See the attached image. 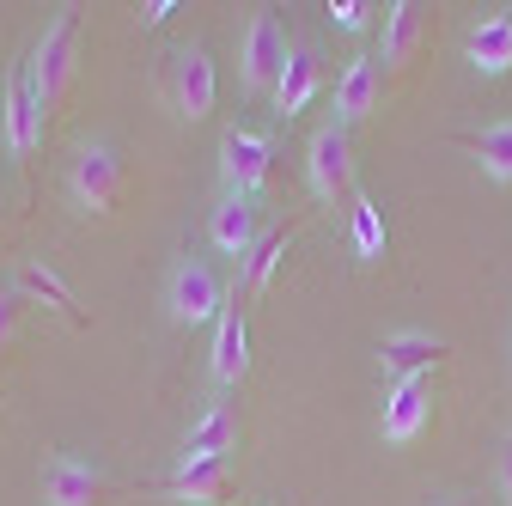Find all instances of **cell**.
<instances>
[{
	"mask_svg": "<svg viewBox=\"0 0 512 506\" xmlns=\"http://www.w3.org/2000/svg\"><path fill=\"white\" fill-rule=\"evenodd\" d=\"M384 98V68H378V55H354L348 61V74L336 80V122L342 129H354V122H366Z\"/></svg>",
	"mask_w": 512,
	"mask_h": 506,
	"instance_id": "9a60e30c",
	"label": "cell"
},
{
	"mask_svg": "<svg viewBox=\"0 0 512 506\" xmlns=\"http://www.w3.org/2000/svg\"><path fill=\"white\" fill-rule=\"evenodd\" d=\"M330 13H336L342 31H366V25H372V7H366V0H342V7H330Z\"/></svg>",
	"mask_w": 512,
	"mask_h": 506,
	"instance_id": "d4e9b609",
	"label": "cell"
},
{
	"mask_svg": "<svg viewBox=\"0 0 512 506\" xmlns=\"http://www.w3.org/2000/svg\"><path fill=\"white\" fill-rule=\"evenodd\" d=\"M19 318H25V287H19V281H0V354L13 348Z\"/></svg>",
	"mask_w": 512,
	"mask_h": 506,
	"instance_id": "cb8c5ba5",
	"label": "cell"
},
{
	"mask_svg": "<svg viewBox=\"0 0 512 506\" xmlns=\"http://www.w3.org/2000/svg\"><path fill=\"white\" fill-rule=\"evenodd\" d=\"M232 452H238V409L232 403H208L202 421L183 433L177 464H214V458H232Z\"/></svg>",
	"mask_w": 512,
	"mask_h": 506,
	"instance_id": "5bb4252c",
	"label": "cell"
},
{
	"mask_svg": "<svg viewBox=\"0 0 512 506\" xmlns=\"http://www.w3.org/2000/svg\"><path fill=\"white\" fill-rule=\"evenodd\" d=\"M74 7H61L49 25H43V37H37V49H31V92H37V110H43V122L61 110V98H68V80H74Z\"/></svg>",
	"mask_w": 512,
	"mask_h": 506,
	"instance_id": "6da1fadb",
	"label": "cell"
},
{
	"mask_svg": "<svg viewBox=\"0 0 512 506\" xmlns=\"http://www.w3.org/2000/svg\"><path fill=\"white\" fill-rule=\"evenodd\" d=\"M19 287H25V293H37V299H49V305L61 311V318H80V311H74V293H68V281H61L49 263H37V257H31V263L19 269Z\"/></svg>",
	"mask_w": 512,
	"mask_h": 506,
	"instance_id": "603a6c76",
	"label": "cell"
},
{
	"mask_svg": "<svg viewBox=\"0 0 512 506\" xmlns=\"http://www.w3.org/2000/svg\"><path fill=\"white\" fill-rule=\"evenodd\" d=\"M171 104H177L183 122H202L214 110V55L202 43L171 49Z\"/></svg>",
	"mask_w": 512,
	"mask_h": 506,
	"instance_id": "ba28073f",
	"label": "cell"
},
{
	"mask_svg": "<svg viewBox=\"0 0 512 506\" xmlns=\"http://www.w3.org/2000/svg\"><path fill=\"white\" fill-rule=\"evenodd\" d=\"M116 196H122V159H116V147L86 141L74 153V165H68V202L86 220H110L116 214Z\"/></svg>",
	"mask_w": 512,
	"mask_h": 506,
	"instance_id": "277c9868",
	"label": "cell"
},
{
	"mask_svg": "<svg viewBox=\"0 0 512 506\" xmlns=\"http://www.w3.org/2000/svg\"><path fill=\"white\" fill-rule=\"evenodd\" d=\"M165 13H177V7H171V0H153V7H141V25H159Z\"/></svg>",
	"mask_w": 512,
	"mask_h": 506,
	"instance_id": "4316f807",
	"label": "cell"
},
{
	"mask_svg": "<svg viewBox=\"0 0 512 506\" xmlns=\"http://www.w3.org/2000/svg\"><path fill=\"white\" fill-rule=\"evenodd\" d=\"M433 506H464V494H439V500H433Z\"/></svg>",
	"mask_w": 512,
	"mask_h": 506,
	"instance_id": "83f0119b",
	"label": "cell"
},
{
	"mask_svg": "<svg viewBox=\"0 0 512 506\" xmlns=\"http://www.w3.org/2000/svg\"><path fill=\"white\" fill-rule=\"evenodd\" d=\"M445 360V336L433 330H391L378 342V372H384V391L409 385V378H433V366Z\"/></svg>",
	"mask_w": 512,
	"mask_h": 506,
	"instance_id": "52a82bcc",
	"label": "cell"
},
{
	"mask_svg": "<svg viewBox=\"0 0 512 506\" xmlns=\"http://www.w3.org/2000/svg\"><path fill=\"white\" fill-rule=\"evenodd\" d=\"M470 159L482 165V177L488 183H512V116L506 122H488V129L482 135H470Z\"/></svg>",
	"mask_w": 512,
	"mask_h": 506,
	"instance_id": "44dd1931",
	"label": "cell"
},
{
	"mask_svg": "<svg viewBox=\"0 0 512 506\" xmlns=\"http://www.w3.org/2000/svg\"><path fill=\"white\" fill-rule=\"evenodd\" d=\"M226 488H232V458L177 464L171 482H165V500H177V506H226Z\"/></svg>",
	"mask_w": 512,
	"mask_h": 506,
	"instance_id": "2e32d148",
	"label": "cell"
},
{
	"mask_svg": "<svg viewBox=\"0 0 512 506\" xmlns=\"http://www.w3.org/2000/svg\"><path fill=\"white\" fill-rule=\"evenodd\" d=\"M494 482H500V500L512 506V433L500 439V470H494Z\"/></svg>",
	"mask_w": 512,
	"mask_h": 506,
	"instance_id": "484cf974",
	"label": "cell"
},
{
	"mask_svg": "<svg viewBox=\"0 0 512 506\" xmlns=\"http://www.w3.org/2000/svg\"><path fill=\"white\" fill-rule=\"evenodd\" d=\"M317 86H324V74H317V55H311V49H293V55H287V68H281V80H275V98H269L275 116L293 122V116L317 98Z\"/></svg>",
	"mask_w": 512,
	"mask_h": 506,
	"instance_id": "ac0fdd59",
	"label": "cell"
},
{
	"mask_svg": "<svg viewBox=\"0 0 512 506\" xmlns=\"http://www.w3.org/2000/svg\"><path fill=\"white\" fill-rule=\"evenodd\" d=\"M421 31H427V19H421V7L415 0H397V7H384V68H409V55L421 49Z\"/></svg>",
	"mask_w": 512,
	"mask_h": 506,
	"instance_id": "d6986e66",
	"label": "cell"
},
{
	"mask_svg": "<svg viewBox=\"0 0 512 506\" xmlns=\"http://www.w3.org/2000/svg\"><path fill=\"white\" fill-rule=\"evenodd\" d=\"M305 183H311V196L317 202H348L354 196V141L342 122H324L311 141H305Z\"/></svg>",
	"mask_w": 512,
	"mask_h": 506,
	"instance_id": "5b68a950",
	"label": "cell"
},
{
	"mask_svg": "<svg viewBox=\"0 0 512 506\" xmlns=\"http://www.w3.org/2000/svg\"><path fill=\"white\" fill-rule=\"evenodd\" d=\"M220 275L208 269V257H177L171 275H165V318L177 330H202V324H220Z\"/></svg>",
	"mask_w": 512,
	"mask_h": 506,
	"instance_id": "7a4b0ae2",
	"label": "cell"
},
{
	"mask_svg": "<svg viewBox=\"0 0 512 506\" xmlns=\"http://www.w3.org/2000/svg\"><path fill=\"white\" fill-rule=\"evenodd\" d=\"M244 372H250V324H244V305L232 299L220 311V324H214V348H208V378L220 391L244 385Z\"/></svg>",
	"mask_w": 512,
	"mask_h": 506,
	"instance_id": "7c38bea8",
	"label": "cell"
},
{
	"mask_svg": "<svg viewBox=\"0 0 512 506\" xmlns=\"http://www.w3.org/2000/svg\"><path fill=\"white\" fill-rule=\"evenodd\" d=\"M287 55H293V43H287L281 19L275 13H250V25L238 37V86L250 98H275V80L287 68Z\"/></svg>",
	"mask_w": 512,
	"mask_h": 506,
	"instance_id": "3957f363",
	"label": "cell"
},
{
	"mask_svg": "<svg viewBox=\"0 0 512 506\" xmlns=\"http://www.w3.org/2000/svg\"><path fill=\"white\" fill-rule=\"evenodd\" d=\"M269 171H275V141L256 135V129H226L220 135V183L232 196H263L269 189Z\"/></svg>",
	"mask_w": 512,
	"mask_h": 506,
	"instance_id": "8992f818",
	"label": "cell"
},
{
	"mask_svg": "<svg viewBox=\"0 0 512 506\" xmlns=\"http://www.w3.org/2000/svg\"><path fill=\"white\" fill-rule=\"evenodd\" d=\"M208 244L244 269V257L263 244V238H256V202H250V196H232V189H220V202L208 208Z\"/></svg>",
	"mask_w": 512,
	"mask_h": 506,
	"instance_id": "8fae6325",
	"label": "cell"
},
{
	"mask_svg": "<svg viewBox=\"0 0 512 506\" xmlns=\"http://www.w3.org/2000/svg\"><path fill=\"white\" fill-rule=\"evenodd\" d=\"M384 214H378V202L372 196H354V257L360 263H384Z\"/></svg>",
	"mask_w": 512,
	"mask_h": 506,
	"instance_id": "7402d4cb",
	"label": "cell"
},
{
	"mask_svg": "<svg viewBox=\"0 0 512 506\" xmlns=\"http://www.w3.org/2000/svg\"><path fill=\"white\" fill-rule=\"evenodd\" d=\"M0 220H7V196H0Z\"/></svg>",
	"mask_w": 512,
	"mask_h": 506,
	"instance_id": "f1b7e54d",
	"label": "cell"
},
{
	"mask_svg": "<svg viewBox=\"0 0 512 506\" xmlns=\"http://www.w3.org/2000/svg\"><path fill=\"white\" fill-rule=\"evenodd\" d=\"M293 250V232H269L263 244L244 257V269H238V299H256V293H269V281H275V269H281V257Z\"/></svg>",
	"mask_w": 512,
	"mask_h": 506,
	"instance_id": "ffe728a7",
	"label": "cell"
},
{
	"mask_svg": "<svg viewBox=\"0 0 512 506\" xmlns=\"http://www.w3.org/2000/svg\"><path fill=\"white\" fill-rule=\"evenodd\" d=\"M0 129H7V153L19 159V165H31V153L43 147V110H37V92H31V74L25 68H13L7 74V110H0Z\"/></svg>",
	"mask_w": 512,
	"mask_h": 506,
	"instance_id": "30bf717a",
	"label": "cell"
},
{
	"mask_svg": "<svg viewBox=\"0 0 512 506\" xmlns=\"http://www.w3.org/2000/svg\"><path fill=\"white\" fill-rule=\"evenodd\" d=\"M427 421H433V378H409V385L384 391V415H378L384 446H415Z\"/></svg>",
	"mask_w": 512,
	"mask_h": 506,
	"instance_id": "9c48e42d",
	"label": "cell"
},
{
	"mask_svg": "<svg viewBox=\"0 0 512 506\" xmlns=\"http://www.w3.org/2000/svg\"><path fill=\"white\" fill-rule=\"evenodd\" d=\"M98 494H104V476L80 452H55L43 464V506H98Z\"/></svg>",
	"mask_w": 512,
	"mask_h": 506,
	"instance_id": "4fadbf2b",
	"label": "cell"
},
{
	"mask_svg": "<svg viewBox=\"0 0 512 506\" xmlns=\"http://www.w3.org/2000/svg\"><path fill=\"white\" fill-rule=\"evenodd\" d=\"M470 68L482 74V80H500L506 68H512V13L500 7V13H482L476 25H470Z\"/></svg>",
	"mask_w": 512,
	"mask_h": 506,
	"instance_id": "e0dca14e",
	"label": "cell"
}]
</instances>
